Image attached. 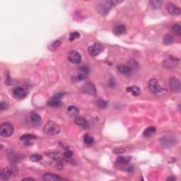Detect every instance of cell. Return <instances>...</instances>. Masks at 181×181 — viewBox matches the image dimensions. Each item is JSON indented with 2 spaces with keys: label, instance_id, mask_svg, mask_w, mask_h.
I'll use <instances>...</instances> for the list:
<instances>
[{
  "label": "cell",
  "instance_id": "cell-1",
  "mask_svg": "<svg viewBox=\"0 0 181 181\" xmlns=\"http://www.w3.org/2000/svg\"><path fill=\"white\" fill-rule=\"evenodd\" d=\"M120 2L114 1V0L113 1V0H110V1L100 2L96 6V9L98 12L101 15H106L109 12L110 10L112 9V7Z\"/></svg>",
  "mask_w": 181,
  "mask_h": 181
},
{
  "label": "cell",
  "instance_id": "cell-2",
  "mask_svg": "<svg viewBox=\"0 0 181 181\" xmlns=\"http://www.w3.org/2000/svg\"><path fill=\"white\" fill-rule=\"evenodd\" d=\"M19 173V168L15 164H11L2 170L1 177L3 180H9L12 177L16 176Z\"/></svg>",
  "mask_w": 181,
  "mask_h": 181
},
{
  "label": "cell",
  "instance_id": "cell-3",
  "mask_svg": "<svg viewBox=\"0 0 181 181\" xmlns=\"http://www.w3.org/2000/svg\"><path fill=\"white\" fill-rule=\"evenodd\" d=\"M148 86H149L150 91L158 96H161V95H165L167 93V90L166 89L161 88L158 84V81L154 78L150 79Z\"/></svg>",
  "mask_w": 181,
  "mask_h": 181
},
{
  "label": "cell",
  "instance_id": "cell-4",
  "mask_svg": "<svg viewBox=\"0 0 181 181\" xmlns=\"http://www.w3.org/2000/svg\"><path fill=\"white\" fill-rule=\"evenodd\" d=\"M43 130L47 135L52 136L58 135L60 133V127L58 125V124H57L55 122L49 120L45 125Z\"/></svg>",
  "mask_w": 181,
  "mask_h": 181
},
{
  "label": "cell",
  "instance_id": "cell-5",
  "mask_svg": "<svg viewBox=\"0 0 181 181\" xmlns=\"http://www.w3.org/2000/svg\"><path fill=\"white\" fill-rule=\"evenodd\" d=\"M89 73V70L87 67H81L77 70L76 72H74V75L72 76V81L74 82H77V81H80L85 79L87 77V75H88Z\"/></svg>",
  "mask_w": 181,
  "mask_h": 181
},
{
  "label": "cell",
  "instance_id": "cell-6",
  "mask_svg": "<svg viewBox=\"0 0 181 181\" xmlns=\"http://www.w3.org/2000/svg\"><path fill=\"white\" fill-rule=\"evenodd\" d=\"M14 127L9 123H2L0 127V135L3 137H9L13 135Z\"/></svg>",
  "mask_w": 181,
  "mask_h": 181
},
{
  "label": "cell",
  "instance_id": "cell-7",
  "mask_svg": "<svg viewBox=\"0 0 181 181\" xmlns=\"http://www.w3.org/2000/svg\"><path fill=\"white\" fill-rule=\"evenodd\" d=\"M63 95H64V93H59L53 95L52 98L48 101V105L52 108L60 107L61 105H62V102L61 101V98L63 97Z\"/></svg>",
  "mask_w": 181,
  "mask_h": 181
},
{
  "label": "cell",
  "instance_id": "cell-8",
  "mask_svg": "<svg viewBox=\"0 0 181 181\" xmlns=\"http://www.w3.org/2000/svg\"><path fill=\"white\" fill-rule=\"evenodd\" d=\"M103 50V47L99 43H95L88 48L89 53L91 56L96 57Z\"/></svg>",
  "mask_w": 181,
  "mask_h": 181
},
{
  "label": "cell",
  "instance_id": "cell-9",
  "mask_svg": "<svg viewBox=\"0 0 181 181\" xmlns=\"http://www.w3.org/2000/svg\"><path fill=\"white\" fill-rule=\"evenodd\" d=\"M68 60L72 64H78L81 62V55L76 50H71L68 53Z\"/></svg>",
  "mask_w": 181,
  "mask_h": 181
},
{
  "label": "cell",
  "instance_id": "cell-10",
  "mask_svg": "<svg viewBox=\"0 0 181 181\" xmlns=\"http://www.w3.org/2000/svg\"><path fill=\"white\" fill-rule=\"evenodd\" d=\"M169 87L175 93H180L181 90L180 82L177 78L172 77L169 79Z\"/></svg>",
  "mask_w": 181,
  "mask_h": 181
},
{
  "label": "cell",
  "instance_id": "cell-11",
  "mask_svg": "<svg viewBox=\"0 0 181 181\" xmlns=\"http://www.w3.org/2000/svg\"><path fill=\"white\" fill-rule=\"evenodd\" d=\"M12 93H13L14 97L19 99L23 98H25L26 95H27V91H26V89L21 86H17L16 87V88H14L13 89Z\"/></svg>",
  "mask_w": 181,
  "mask_h": 181
},
{
  "label": "cell",
  "instance_id": "cell-12",
  "mask_svg": "<svg viewBox=\"0 0 181 181\" xmlns=\"http://www.w3.org/2000/svg\"><path fill=\"white\" fill-rule=\"evenodd\" d=\"M179 63V60L177 58H170L164 61L163 62V66L166 69H169V70H172V69L176 68L177 65Z\"/></svg>",
  "mask_w": 181,
  "mask_h": 181
},
{
  "label": "cell",
  "instance_id": "cell-13",
  "mask_svg": "<svg viewBox=\"0 0 181 181\" xmlns=\"http://www.w3.org/2000/svg\"><path fill=\"white\" fill-rule=\"evenodd\" d=\"M161 144L165 148H170L176 143V140L173 137H170V136H166L163 137L161 139Z\"/></svg>",
  "mask_w": 181,
  "mask_h": 181
},
{
  "label": "cell",
  "instance_id": "cell-14",
  "mask_svg": "<svg viewBox=\"0 0 181 181\" xmlns=\"http://www.w3.org/2000/svg\"><path fill=\"white\" fill-rule=\"evenodd\" d=\"M81 90L82 92L89 95H95V93H96V90H95L94 85L90 82H87L84 84V86L81 87Z\"/></svg>",
  "mask_w": 181,
  "mask_h": 181
},
{
  "label": "cell",
  "instance_id": "cell-15",
  "mask_svg": "<svg viewBox=\"0 0 181 181\" xmlns=\"http://www.w3.org/2000/svg\"><path fill=\"white\" fill-rule=\"evenodd\" d=\"M166 9L168 13L172 14V15H179L180 14V8H178L176 5H174L173 3H168L167 6H166Z\"/></svg>",
  "mask_w": 181,
  "mask_h": 181
},
{
  "label": "cell",
  "instance_id": "cell-16",
  "mask_svg": "<svg viewBox=\"0 0 181 181\" xmlns=\"http://www.w3.org/2000/svg\"><path fill=\"white\" fill-rule=\"evenodd\" d=\"M74 122L76 125L80 126V127L82 128H84V129H87V128H89V124L88 121L82 116H79V115H77V116L75 117Z\"/></svg>",
  "mask_w": 181,
  "mask_h": 181
},
{
  "label": "cell",
  "instance_id": "cell-17",
  "mask_svg": "<svg viewBox=\"0 0 181 181\" xmlns=\"http://www.w3.org/2000/svg\"><path fill=\"white\" fill-rule=\"evenodd\" d=\"M66 111H67V115L72 117L77 116V115H78V113H79V108L74 105H69V106L67 108Z\"/></svg>",
  "mask_w": 181,
  "mask_h": 181
},
{
  "label": "cell",
  "instance_id": "cell-18",
  "mask_svg": "<svg viewBox=\"0 0 181 181\" xmlns=\"http://www.w3.org/2000/svg\"><path fill=\"white\" fill-rule=\"evenodd\" d=\"M30 121H31V123L33 125L37 126L39 125L40 123V122H41V117L37 113H36V112H33L30 114Z\"/></svg>",
  "mask_w": 181,
  "mask_h": 181
},
{
  "label": "cell",
  "instance_id": "cell-19",
  "mask_svg": "<svg viewBox=\"0 0 181 181\" xmlns=\"http://www.w3.org/2000/svg\"><path fill=\"white\" fill-rule=\"evenodd\" d=\"M131 161V157L130 156H119L116 160V164L121 166H127Z\"/></svg>",
  "mask_w": 181,
  "mask_h": 181
},
{
  "label": "cell",
  "instance_id": "cell-20",
  "mask_svg": "<svg viewBox=\"0 0 181 181\" xmlns=\"http://www.w3.org/2000/svg\"><path fill=\"white\" fill-rule=\"evenodd\" d=\"M117 70L120 74L124 75H129L132 72V68L125 65H119L117 67Z\"/></svg>",
  "mask_w": 181,
  "mask_h": 181
},
{
  "label": "cell",
  "instance_id": "cell-21",
  "mask_svg": "<svg viewBox=\"0 0 181 181\" xmlns=\"http://www.w3.org/2000/svg\"><path fill=\"white\" fill-rule=\"evenodd\" d=\"M43 179L45 180L48 181H55V180H63L62 178H61L58 175L53 173H45L43 176Z\"/></svg>",
  "mask_w": 181,
  "mask_h": 181
},
{
  "label": "cell",
  "instance_id": "cell-22",
  "mask_svg": "<svg viewBox=\"0 0 181 181\" xmlns=\"http://www.w3.org/2000/svg\"><path fill=\"white\" fill-rule=\"evenodd\" d=\"M127 91L128 93H131L132 95H133L134 96H135V97L139 96V95H140V93H141L140 89L137 86H133L127 87Z\"/></svg>",
  "mask_w": 181,
  "mask_h": 181
},
{
  "label": "cell",
  "instance_id": "cell-23",
  "mask_svg": "<svg viewBox=\"0 0 181 181\" xmlns=\"http://www.w3.org/2000/svg\"><path fill=\"white\" fill-rule=\"evenodd\" d=\"M126 32V27L125 25H118L116 26L113 28V33L115 35L120 36L125 33Z\"/></svg>",
  "mask_w": 181,
  "mask_h": 181
},
{
  "label": "cell",
  "instance_id": "cell-24",
  "mask_svg": "<svg viewBox=\"0 0 181 181\" xmlns=\"http://www.w3.org/2000/svg\"><path fill=\"white\" fill-rule=\"evenodd\" d=\"M9 160L11 164H16V162H18L21 159V156L19 154H17L16 152H10L9 154Z\"/></svg>",
  "mask_w": 181,
  "mask_h": 181
},
{
  "label": "cell",
  "instance_id": "cell-25",
  "mask_svg": "<svg viewBox=\"0 0 181 181\" xmlns=\"http://www.w3.org/2000/svg\"><path fill=\"white\" fill-rule=\"evenodd\" d=\"M61 43H62V42H61L60 40H55V41L52 42L50 45H49L48 49L50 50V51H52V52L55 51V50H57L59 48V47L60 46Z\"/></svg>",
  "mask_w": 181,
  "mask_h": 181
},
{
  "label": "cell",
  "instance_id": "cell-26",
  "mask_svg": "<svg viewBox=\"0 0 181 181\" xmlns=\"http://www.w3.org/2000/svg\"><path fill=\"white\" fill-rule=\"evenodd\" d=\"M174 41V38L173 37L172 35H170L169 33L166 34L164 38H163V42L165 45H171Z\"/></svg>",
  "mask_w": 181,
  "mask_h": 181
},
{
  "label": "cell",
  "instance_id": "cell-27",
  "mask_svg": "<svg viewBox=\"0 0 181 181\" xmlns=\"http://www.w3.org/2000/svg\"><path fill=\"white\" fill-rule=\"evenodd\" d=\"M156 133V128L154 127H149L144 130L143 135L145 137H149Z\"/></svg>",
  "mask_w": 181,
  "mask_h": 181
},
{
  "label": "cell",
  "instance_id": "cell-28",
  "mask_svg": "<svg viewBox=\"0 0 181 181\" xmlns=\"http://www.w3.org/2000/svg\"><path fill=\"white\" fill-rule=\"evenodd\" d=\"M46 155L48 157L51 158L52 159L55 161H59L61 158V154L60 152H48V153L46 154Z\"/></svg>",
  "mask_w": 181,
  "mask_h": 181
},
{
  "label": "cell",
  "instance_id": "cell-29",
  "mask_svg": "<svg viewBox=\"0 0 181 181\" xmlns=\"http://www.w3.org/2000/svg\"><path fill=\"white\" fill-rule=\"evenodd\" d=\"M150 3H151L152 7L156 9H158L161 7L163 2L161 1V0H151Z\"/></svg>",
  "mask_w": 181,
  "mask_h": 181
},
{
  "label": "cell",
  "instance_id": "cell-30",
  "mask_svg": "<svg viewBox=\"0 0 181 181\" xmlns=\"http://www.w3.org/2000/svg\"><path fill=\"white\" fill-rule=\"evenodd\" d=\"M181 24L180 22H178V23L175 24L173 26V31L175 34H176L177 36H180L181 35Z\"/></svg>",
  "mask_w": 181,
  "mask_h": 181
},
{
  "label": "cell",
  "instance_id": "cell-31",
  "mask_svg": "<svg viewBox=\"0 0 181 181\" xmlns=\"http://www.w3.org/2000/svg\"><path fill=\"white\" fill-rule=\"evenodd\" d=\"M84 144H87V145H91L94 142V139L93 137L89 135H85L84 137Z\"/></svg>",
  "mask_w": 181,
  "mask_h": 181
},
{
  "label": "cell",
  "instance_id": "cell-32",
  "mask_svg": "<svg viewBox=\"0 0 181 181\" xmlns=\"http://www.w3.org/2000/svg\"><path fill=\"white\" fill-rule=\"evenodd\" d=\"M42 158V156L41 155H40V154H32L31 156H30V159L31 161L33 162H38L40 161V160H41Z\"/></svg>",
  "mask_w": 181,
  "mask_h": 181
},
{
  "label": "cell",
  "instance_id": "cell-33",
  "mask_svg": "<svg viewBox=\"0 0 181 181\" xmlns=\"http://www.w3.org/2000/svg\"><path fill=\"white\" fill-rule=\"evenodd\" d=\"M36 137L35 135H30V134H27V135H22V137H21V139L25 142V141H30V139H36Z\"/></svg>",
  "mask_w": 181,
  "mask_h": 181
},
{
  "label": "cell",
  "instance_id": "cell-34",
  "mask_svg": "<svg viewBox=\"0 0 181 181\" xmlns=\"http://www.w3.org/2000/svg\"><path fill=\"white\" fill-rule=\"evenodd\" d=\"M96 105L99 108L102 109V108H105L107 107L108 103L106 101H103V100H98L96 102Z\"/></svg>",
  "mask_w": 181,
  "mask_h": 181
},
{
  "label": "cell",
  "instance_id": "cell-35",
  "mask_svg": "<svg viewBox=\"0 0 181 181\" xmlns=\"http://www.w3.org/2000/svg\"><path fill=\"white\" fill-rule=\"evenodd\" d=\"M79 36H80V34H79L78 32H73L71 33L70 34V38H69V39H70V41H73V40L77 39Z\"/></svg>",
  "mask_w": 181,
  "mask_h": 181
},
{
  "label": "cell",
  "instance_id": "cell-36",
  "mask_svg": "<svg viewBox=\"0 0 181 181\" xmlns=\"http://www.w3.org/2000/svg\"><path fill=\"white\" fill-rule=\"evenodd\" d=\"M125 149L124 148H115V149H113V152L116 154H123L125 152Z\"/></svg>",
  "mask_w": 181,
  "mask_h": 181
},
{
  "label": "cell",
  "instance_id": "cell-37",
  "mask_svg": "<svg viewBox=\"0 0 181 181\" xmlns=\"http://www.w3.org/2000/svg\"><path fill=\"white\" fill-rule=\"evenodd\" d=\"M72 155H73L72 151H70V149L66 150V151L64 152V157H65V158H71V157H72Z\"/></svg>",
  "mask_w": 181,
  "mask_h": 181
},
{
  "label": "cell",
  "instance_id": "cell-38",
  "mask_svg": "<svg viewBox=\"0 0 181 181\" xmlns=\"http://www.w3.org/2000/svg\"><path fill=\"white\" fill-rule=\"evenodd\" d=\"M8 108V104L7 102H5V101H2L1 104H0V110L1 111H5V110L7 109Z\"/></svg>",
  "mask_w": 181,
  "mask_h": 181
},
{
  "label": "cell",
  "instance_id": "cell-39",
  "mask_svg": "<svg viewBox=\"0 0 181 181\" xmlns=\"http://www.w3.org/2000/svg\"><path fill=\"white\" fill-rule=\"evenodd\" d=\"M167 180H170V181H175V180H176V177H174V176L169 177V178H167Z\"/></svg>",
  "mask_w": 181,
  "mask_h": 181
},
{
  "label": "cell",
  "instance_id": "cell-40",
  "mask_svg": "<svg viewBox=\"0 0 181 181\" xmlns=\"http://www.w3.org/2000/svg\"><path fill=\"white\" fill-rule=\"evenodd\" d=\"M22 180H35V179L32 178H25L22 179Z\"/></svg>",
  "mask_w": 181,
  "mask_h": 181
}]
</instances>
